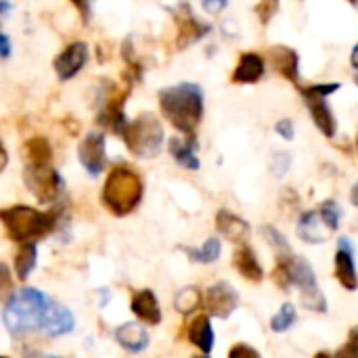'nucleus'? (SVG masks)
<instances>
[{
	"mask_svg": "<svg viewBox=\"0 0 358 358\" xmlns=\"http://www.w3.org/2000/svg\"><path fill=\"white\" fill-rule=\"evenodd\" d=\"M289 273H292V285L298 287V292H300L302 306L313 313H327V300H325L323 292L319 289L317 275H315L313 266L304 258L292 254L289 256Z\"/></svg>",
	"mask_w": 358,
	"mask_h": 358,
	"instance_id": "nucleus-6",
	"label": "nucleus"
},
{
	"mask_svg": "<svg viewBox=\"0 0 358 358\" xmlns=\"http://www.w3.org/2000/svg\"><path fill=\"white\" fill-rule=\"evenodd\" d=\"M224 6H227V2H218V4L203 2V8H206V10H220V8H224Z\"/></svg>",
	"mask_w": 358,
	"mask_h": 358,
	"instance_id": "nucleus-44",
	"label": "nucleus"
},
{
	"mask_svg": "<svg viewBox=\"0 0 358 358\" xmlns=\"http://www.w3.org/2000/svg\"><path fill=\"white\" fill-rule=\"evenodd\" d=\"M0 358H4V357H0Z\"/></svg>",
	"mask_w": 358,
	"mask_h": 358,
	"instance_id": "nucleus-50",
	"label": "nucleus"
},
{
	"mask_svg": "<svg viewBox=\"0 0 358 358\" xmlns=\"http://www.w3.org/2000/svg\"><path fill=\"white\" fill-rule=\"evenodd\" d=\"M73 327H76V319H73L71 310L52 300L48 317H46V325H44V336H48V338L67 336L73 331Z\"/></svg>",
	"mask_w": 358,
	"mask_h": 358,
	"instance_id": "nucleus-20",
	"label": "nucleus"
},
{
	"mask_svg": "<svg viewBox=\"0 0 358 358\" xmlns=\"http://www.w3.org/2000/svg\"><path fill=\"white\" fill-rule=\"evenodd\" d=\"M145 187L141 176L130 166H115L103 185L101 201L113 216H128L143 199Z\"/></svg>",
	"mask_w": 358,
	"mask_h": 358,
	"instance_id": "nucleus-3",
	"label": "nucleus"
},
{
	"mask_svg": "<svg viewBox=\"0 0 358 358\" xmlns=\"http://www.w3.org/2000/svg\"><path fill=\"white\" fill-rule=\"evenodd\" d=\"M193 358H210V357H206V355H201V357H193Z\"/></svg>",
	"mask_w": 358,
	"mask_h": 358,
	"instance_id": "nucleus-48",
	"label": "nucleus"
},
{
	"mask_svg": "<svg viewBox=\"0 0 358 358\" xmlns=\"http://www.w3.org/2000/svg\"><path fill=\"white\" fill-rule=\"evenodd\" d=\"M203 306L208 310V317L229 319L239 306V294L231 283L218 281L203 294Z\"/></svg>",
	"mask_w": 358,
	"mask_h": 358,
	"instance_id": "nucleus-8",
	"label": "nucleus"
},
{
	"mask_svg": "<svg viewBox=\"0 0 358 358\" xmlns=\"http://www.w3.org/2000/svg\"><path fill=\"white\" fill-rule=\"evenodd\" d=\"M336 358H358V352H355V350H350L346 344L338 350V357Z\"/></svg>",
	"mask_w": 358,
	"mask_h": 358,
	"instance_id": "nucleus-41",
	"label": "nucleus"
},
{
	"mask_svg": "<svg viewBox=\"0 0 358 358\" xmlns=\"http://www.w3.org/2000/svg\"><path fill=\"white\" fill-rule=\"evenodd\" d=\"M174 19H176V25H178L176 46L180 50L195 44L197 40H201L210 31V25L203 23L201 19H197L189 4H178L176 10H174Z\"/></svg>",
	"mask_w": 358,
	"mask_h": 358,
	"instance_id": "nucleus-11",
	"label": "nucleus"
},
{
	"mask_svg": "<svg viewBox=\"0 0 358 358\" xmlns=\"http://www.w3.org/2000/svg\"><path fill=\"white\" fill-rule=\"evenodd\" d=\"M319 212H321V216L325 218V222L329 224V229L336 233V231L340 229V222H342V210H340V206H338L334 199H327V201L321 203Z\"/></svg>",
	"mask_w": 358,
	"mask_h": 358,
	"instance_id": "nucleus-31",
	"label": "nucleus"
},
{
	"mask_svg": "<svg viewBox=\"0 0 358 358\" xmlns=\"http://www.w3.org/2000/svg\"><path fill=\"white\" fill-rule=\"evenodd\" d=\"M229 358H262L256 348H252L250 344H235L229 350Z\"/></svg>",
	"mask_w": 358,
	"mask_h": 358,
	"instance_id": "nucleus-34",
	"label": "nucleus"
},
{
	"mask_svg": "<svg viewBox=\"0 0 358 358\" xmlns=\"http://www.w3.org/2000/svg\"><path fill=\"white\" fill-rule=\"evenodd\" d=\"M122 138L132 155H136L141 159H149L162 151L164 128L153 113H141L138 117L128 122Z\"/></svg>",
	"mask_w": 358,
	"mask_h": 358,
	"instance_id": "nucleus-5",
	"label": "nucleus"
},
{
	"mask_svg": "<svg viewBox=\"0 0 358 358\" xmlns=\"http://www.w3.org/2000/svg\"><path fill=\"white\" fill-rule=\"evenodd\" d=\"M336 279L348 292H355L358 287L355 254H352V245H350L348 239H340V245H338V252H336Z\"/></svg>",
	"mask_w": 358,
	"mask_h": 358,
	"instance_id": "nucleus-14",
	"label": "nucleus"
},
{
	"mask_svg": "<svg viewBox=\"0 0 358 358\" xmlns=\"http://www.w3.org/2000/svg\"><path fill=\"white\" fill-rule=\"evenodd\" d=\"M350 63H352V67H355V71H357V76H355V82H357V86H358V44L355 46V48H352Z\"/></svg>",
	"mask_w": 358,
	"mask_h": 358,
	"instance_id": "nucleus-42",
	"label": "nucleus"
},
{
	"mask_svg": "<svg viewBox=\"0 0 358 358\" xmlns=\"http://www.w3.org/2000/svg\"><path fill=\"white\" fill-rule=\"evenodd\" d=\"M78 159L90 176H99L107 166L105 134L103 132H88L78 147Z\"/></svg>",
	"mask_w": 358,
	"mask_h": 358,
	"instance_id": "nucleus-9",
	"label": "nucleus"
},
{
	"mask_svg": "<svg viewBox=\"0 0 358 358\" xmlns=\"http://www.w3.org/2000/svg\"><path fill=\"white\" fill-rule=\"evenodd\" d=\"M346 346H348L350 350L358 352V325L350 329V336H348V342H346Z\"/></svg>",
	"mask_w": 358,
	"mask_h": 358,
	"instance_id": "nucleus-39",
	"label": "nucleus"
},
{
	"mask_svg": "<svg viewBox=\"0 0 358 358\" xmlns=\"http://www.w3.org/2000/svg\"><path fill=\"white\" fill-rule=\"evenodd\" d=\"M50 304L52 300L36 287L19 289L4 304V310H2L4 327L17 338L25 334H34V331L44 334Z\"/></svg>",
	"mask_w": 358,
	"mask_h": 358,
	"instance_id": "nucleus-2",
	"label": "nucleus"
},
{
	"mask_svg": "<svg viewBox=\"0 0 358 358\" xmlns=\"http://www.w3.org/2000/svg\"><path fill=\"white\" fill-rule=\"evenodd\" d=\"M275 130H277V134H281L285 141H292V138H294V124H292V120H287V117H281V120L275 124Z\"/></svg>",
	"mask_w": 358,
	"mask_h": 358,
	"instance_id": "nucleus-36",
	"label": "nucleus"
},
{
	"mask_svg": "<svg viewBox=\"0 0 358 358\" xmlns=\"http://www.w3.org/2000/svg\"><path fill=\"white\" fill-rule=\"evenodd\" d=\"M350 199H352V203L358 208V182L352 187V191H350Z\"/></svg>",
	"mask_w": 358,
	"mask_h": 358,
	"instance_id": "nucleus-45",
	"label": "nucleus"
},
{
	"mask_svg": "<svg viewBox=\"0 0 358 358\" xmlns=\"http://www.w3.org/2000/svg\"><path fill=\"white\" fill-rule=\"evenodd\" d=\"M115 340H117V344L124 350H128L132 355H138V352H143L149 346V334L138 323H124V325H120L115 329Z\"/></svg>",
	"mask_w": 358,
	"mask_h": 358,
	"instance_id": "nucleus-22",
	"label": "nucleus"
},
{
	"mask_svg": "<svg viewBox=\"0 0 358 358\" xmlns=\"http://www.w3.org/2000/svg\"><path fill=\"white\" fill-rule=\"evenodd\" d=\"M216 229L220 235H224V239H229L237 245H245V241L250 239L248 220H243L241 216H237L229 210H220L216 214Z\"/></svg>",
	"mask_w": 358,
	"mask_h": 358,
	"instance_id": "nucleus-15",
	"label": "nucleus"
},
{
	"mask_svg": "<svg viewBox=\"0 0 358 358\" xmlns=\"http://www.w3.org/2000/svg\"><path fill=\"white\" fill-rule=\"evenodd\" d=\"M277 8H279V4H277V2H262V4H258V6H256V13L260 15V21H262V23H268V21H271V17L277 13Z\"/></svg>",
	"mask_w": 358,
	"mask_h": 358,
	"instance_id": "nucleus-35",
	"label": "nucleus"
},
{
	"mask_svg": "<svg viewBox=\"0 0 358 358\" xmlns=\"http://www.w3.org/2000/svg\"><path fill=\"white\" fill-rule=\"evenodd\" d=\"M302 96H304V103H306V107H308L317 128L327 138H334L336 132H338V122L334 117V111L327 105V99H319V96H310V94H302Z\"/></svg>",
	"mask_w": 358,
	"mask_h": 358,
	"instance_id": "nucleus-18",
	"label": "nucleus"
},
{
	"mask_svg": "<svg viewBox=\"0 0 358 358\" xmlns=\"http://www.w3.org/2000/svg\"><path fill=\"white\" fill-rule=\"evenodd\" d=\"M338 88H340L338 82H329V84H308V86H300V92L302 94H310V96H319V99H327Z\"/></svg>",
	"mask_w": 358,
	"mask_h": 358,
	"instance_id": "nucleus-32",
	"label": "nucleus"
},
{
	"mask_svg": "<svg viewBox=\"0 0 358 358\" xmlns=\"http://www.w3.org/2000/svg\"><path fill=\"white\" fill-rule=\"evenodd\" d=\"M357 151H358V134H357Z\"/></svg>",
	"mask_w": 358,
	"mask_h": 358,
	"instance_id": "nucleus-49",
	"label": "nucleus"
},
{
	"mask_svg": "<svg viewBox=\"0 0 358 358\" xmlns=\"http://www.w3.org/2000/svg\"><path fill=\"white\" fill-rule=\"evenodd\" d=\"M23 358H61L55 357V355H46V352H40V350H25Z\"/></svg>",
	"mask_w": 358,
	"mask_h": 358,
	"instance_id": "nucleus-40",
	"label": "nucleus"
},
{
	"mask_svg": "<svg viewBox=\"0 0 358 358\" xmlns=\"http://www.w3.org/2000/svg\"><path fill=\"white\" fill-rule=\"evenodd\" d=\"M168 149H170V155L174 157V162L187 170H199V157L195 153L197 149V141H195V134L193 136H187V138H180V136H174L168 141Z\"/></svg>",
	"mask_w": 358,
	"mask_h": 358,
	"instance_id": "nucleus-23",
	"label": "nucleus"
},
{
	"mask_svg": "<svg viewBox=\"0 0 358 358\" xmlns=\"http://www.w3.org/2000/svg\"><path fill=\"white\" fill-rule=\"evenodd\" d=\"M313 358H334V357H331V355H329L327 350H321V352H317V355H315Z\"/></svg>",
	"mask_w": 358,
	"mask_h": 358,
	"instance_id": "nucleus-46",
	"label": "nucleus"
},
{
	"mask_svg": "<svg viewBox=\"0 0 358 358\" xmlns=\"http://www.w3.org/2000/svg\"><path fill=\"white\" fill-rule=\"evenodd\" d=\"M296 233L306 243H323V241L329 239V235L334 231L329 229V224L325 222V218L321 216L319 210H310V212H304L300 216Z\"/></svg>",
	"mask_w": 358,
	"mask_h": 358,
	"instance_id": "nucleus-13",
	"label": "nucleus"
},
{
	"mask_svg": "<svg viewBox=\"0 0 358 358\" xmlns=\"http://www.w3.org/2000/svg\"><path fill=\"white\" fill-rule=\"evenodd\" d=\"M23 182L40 203H52L65 187L61 174L50 166H25Z\"/></svg>",
	"mask_w": 358,
	"mask_h": 358,
	"instance_id": "nucleus-7",
	"label": "nucleus"
},
{
	"mask_svg": "<svg viewBox=\"0 0 358 358\" xmlns=\"http://www.w3.org/2000/svg\"><path fill=\"white\" fill-rule=\"evenodd\" d=\"M23 155L27 159V166H50L52 147H50L48 138L34 136L23 145Z\"/></svg>",
	"mask_w": 358,
	"mask_h": 358,
	"instance_id": "nucleus-25",
	"label": "nucleus"
},
{
	"mask_svg": "<svg viewBox=\"0 0 358 358\" xmlns=\"http://www.w3.org/2000/svg\"><path fill=\"white\" fill-rule=\"evenodd\" d=\"M187 338L189 342L199 348L206 357L212 352L214 348V329H212V321L208 315H199L191 321L189 325V331H187Z\"/></svg>",
	"mask_w": 358,
	"mask_h": 358,
	"instance_id": "nucleus-24",
	"label": "nucleus"
},
{
	"mask_svg": "<svg viewBox=\"0 0 358 358\" xmlns=\"http://www.w3.org/2000/svg\"><path fill=\"white\" fill-rule=\"evenodd\" d=\"M275 159H279V164H277V166H279L277 174H279V176H283V174L287 172V168H289V155H287V153H279Z\"/></svg>",
	"mask_w": 358,
	"mask_h": 358,
	"instance_id": "nucleus-37",
	"label": "nucleus"
},
{
	"mask_svg": "<svg viewBox=\"0 0 358 358\" xmlns=\"http://www.w3.org/2000/svg\"><path fill=\"white\" fill-rule=\"evenodd\" d=\"M88 61V44L86 42H71L67 44L52 61V67L57 71V78L61 82L76 78Z\"/></svg>",
	"mask_w": 358,
	"mask_h": 358,
	"instance_id": "nucleus-10",
	"label": "nucleus"
},
{
	"mask_svg": "<svg viewBox=\"0 0 358 358\" xmlns=\"http://www.w3.org/2000/svg\"><path fill=\"white\" fill-rule=\"evenodd\" d=\"M203 302H201V292L197 289V287H182L178 294H176V298H174V306H176V310L180 313V315H185V317H189L191 313H195L199 306H201Z\"/></svg>",
	"mask_w": 358,
	"mask_h": 358,
	"instance_id": "nucleus-28",
	"label": "nucleus"
},
{
	"mask_svg": "<svg viewBox=\"0 0 358 358\" xmlns=\"http://www.w3.org/2000/svg\"><path fill=\"white\" fill-rule=\"evenodd\" d=\"M10 55V40H8V36L6 34H2L0 31V57L2 59H6Z\"/></svg>",
	"mask_w": 358,
	"mask_h": 358,
	"instance_id": "nucleus-38",
	"label": "nucleus"
},
{
	"mask_svg": "<svg viewBox=\"0 0 358 358\" xmlns=\"http://www.w3.org/2000/svg\"><path fill=\"white\" fill-rule=\"evenodd\" d=\"M262 235H264V239L268 241V245H271L275 252H279V256H287V254H292V252H289V243H287V239L281 235V231H279V229H275V227L266 224V227H262Z\"/></svg>",
	"mask_w": 358,
	"mask_h": 358,
	"instance_id": "nucleus-30",
	"label": "nucleus"
},
{
	"mask_svg": "<svg viewBox=\"0 0 358 358\" xmlns=\"http://www.w3.org/2000/svg\"><path fill=\"white\" fill-rule=\"evenodd\" d=\"M0 222L6 235L23 245L36 243L38 239L48 235L57 224V214L40 212L29 206H10L0 210Z\"/></svg>",
	"mask_w": 358,
	"mask_h": 358,
	"instance_id": "nucleus-4",
	"label": "nucleus"
},
{
	"mask_svg": "<svg viewBox=\"0 0 358 358\" xmlns=\"http://www.w3.org/2000/svg\"><path fill=\"white\" fill-rule=\"evenodd\" d=\"M162 115L182 134L193 136L203 117V90L199 84L180 82L159 90Z\"/></svg>",
	"mask_w": 358,
	"mask_h": 358,
	"instance_id": "nucleus-1",
	"label": "nucleus"
},
{
	"mask_svg": "<svg viewBox=\"0 0 358 358\" xmlns=\"http://www.w3.org/2000/svg\"><path fill=\"white\" fill-rule=\"evenodd\" d=\"M130 310L134 317L147 325H159L162 323V308L151 289H141L130 300Z\"/></svg>",
	"mask_w": 358,
	"mask_h": 358,
	"instance_id": "nucleus-16",
	"label": "nucleus"
},
{
	"mask_svg": "<svg viewBox=\"0 0 358 358\" xmlns=\"http://www.w3.org/2000/svg\"><path fill=\"white\" fill-rule=\"evenodd\" d=\"M13 296V277L6 264L0 262V300H8Z\"/></svg>",
	"mask_w": 358,
	"mask_h": 358,
	"instance_id": "nucleus-33",
	"label": "nucleus"
},
{
	"mask_svg": "<svg viewBox=\"0 0 358 358\" xmlns=\"http://www.w3.org/2000/svg\"><path fill=\"white\" fill-rule=\"evenodd\" d=\"M268 57L275 65V69L289 82L300 86V59L298 52L289 46H273L268 48Z\"/></svg>",
	"mask_w": 358,
	"mask_h": 358,
	"instance_id": "nucleus-17",
	"label": "nucleus"
},
{
	"mask_svg": "<svg viewBox=\"0 0 358 358\" xmlns=\"http://www.w3.org/2000/svg\"><path fill=\"white\" fill-rule=\"evenodd\" d=\"M6 164H8V155H6V151H4V147L0 143V172L6 168Z\"/></svg>",
	"mask_w": 358,
	"mask_h": 358,
	"instance_id": "nucleus-43",
	"label": "nucleus"
},
{
	"mask_svg": "<svg viewBox=\"0 0 358 358\" xmlns=\"http://www.w3.org/2000/svg\"><path fill=\"white\" fill-rule=\"evenodd\" d=\"M296 319H298L296 306L287 302V304H283L281 310L271 319V329H273L275 334H285V331L296 323Z\"/></svg>",
	"mask_w": 358,
	"mask_h": 358,
	"instance_id": "nucleus-29",
	"label": "nucleus"
},
{
	"mask_svg": "<svg viewBox=\"0 0 358 358\" xmlns=\"http://www.w3.org/2000/svg\"><path fill=\"white\" fill-rule=\"evenodd\" d=\"M126 96H128V90H124V92H111L107 99H105V105H103V109L99 111V115H96V122L99 124H103L105 128H109V130H113L115 134H124V130H126V126H128V120H126V115H124V103H126Z\"/></svg>",
	"mask_w": 358,
	"mask_h": 358,
	"instance_id": "nucleus-12",
	"label": "nucleus"
},
{
	"mask_svg": "<svg viewBox=\"0 0 358 358\" xmlns=\"http://www.w3.org/2000/svg\"><path fill=\"white\" fill-rule=\"evenodd\" d=\"M185 252L193 262L212 264L220 258V241L216 237H210L201 248H185Z\"/></svg>",
	"mask_w": 358,
	"mask_h": 358,
	"instance_id": "nucleus-27",
	"label": "nucleus"
},
{
	"mask_svg": "<svg viewBox=\"0 0 358 358\" xmlns=\"http://www.w3.org/2000/svg\"><path fill=\"white\" fill-rule=\"evenodd\" d=\"M233 266L237 268V273L250 281V283H260L264 279V271L260 266V260L256 258L254 250L248 248V245H239L235 250V256H233Z\"/></svg>",
	"mask_w": 358,
	"mask_h": 358,
	"instance_id": "nucleus-21",
	"label": "nucleus"
},
{
	"mask_svg": "<svg viewBox=\"0 0 358 358\" xmlns=\"http://www.w3.org/2000/svg\"><path fill=\"white\" fill-rule=\"evenodd\" d=\"M264 59L262 55L258 52H243L235 65V71H233V82L235 84H254L258 82L262 76H264Z\"/></svg>",
	"mask_w": 358,
	"mask_h": 358,
	"instance_id": "nucleus-19",
	"label": "nucleus"
},
{
	"mask_svg": "<svg viewBox=\"0 0 358 358\" xmlns=\"http://www.w3.org/2000/svg\"><path fill=\"white\" fill-rule=\"evenodd\" d=\"M10 8V4H4V2H0V10H8Z\"/></svg>",
	"mask_w": 358,
	"mask_h": 358,
	"instance_id": "nucleus-47",
	"label": "nucleus"
},
{
	"mask_svg": "<svg viewBox=\"0 0 358 358\" xmlns=\"http://www.w3.org/2000/svg\"><path fill=\"white\" fill-rule=\"evenodd\" d=\"M36 260H38L36 243H23L15 254V275H17V279L25 281L31 275V271L36 268Z\"/></svg>",
	"mask_w": 358,
	"mask_h": 358,
	"instance_id": "nucleus-26",
	"label": "nucleus"
}]
</instances>
